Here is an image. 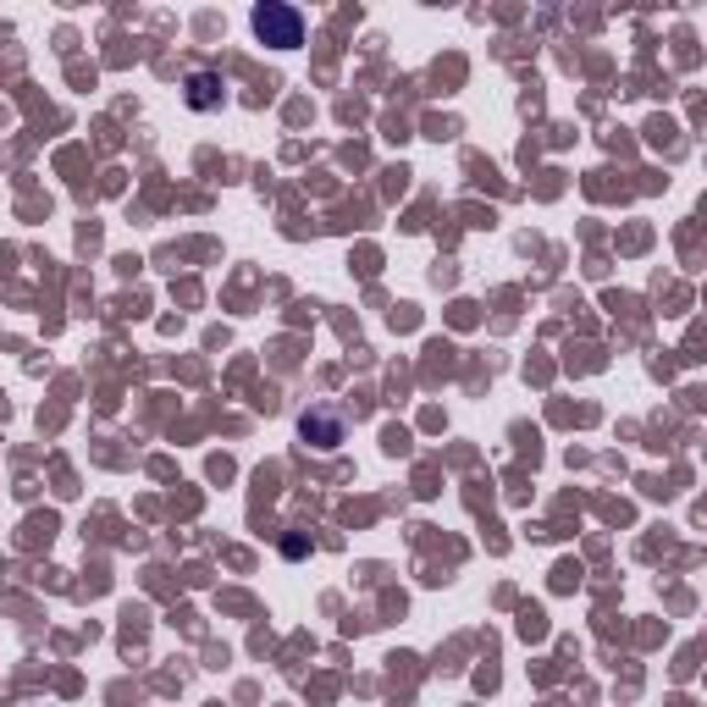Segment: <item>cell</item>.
<instances>
[{
	"instance_id": "obj_2",
	"label": "cell",
	"mask_w": 707,
	"mask_h": 707,
	"mask_svg": "<svg viewBox=\"0 0 707 707\" xmlns=\"http://www.w3.org/2000/svg\"><path fill=\"white\" fill-rule=\"evenodd\" d=\"M298 437L309 448H337L342 443V415L337 410H304L298 415Z\"/></svg>"
},
{
	"instance_id": "obj_1",
	"label": "cell",
	"mask_w": 707,
	"mask_h": 707,
	"mask_svg": "<svg viewBox=\"0 0 707 707\" xmlns=\"http://www.w3.org/2000/svg\"><path fill=\"white\" fill-rule=\"evenodd\" d=\"M249 23H254V34H260L265 45H276V51L304 45V12H298V7H282V0H260Z\"/></svg>"
},
{
	"instance_id": "obj_3",
	"label": "cell",
	"mask_w": 707,
	"mask_h": 707,
	"mask_svg": "<svg viewBox=\"0 0 707 707\" xmlns=\"http://www.w3.org/2000/svg\"><path fill=\"white\" fill-rule=\"evenodd\" d=\"M188 106L194 111H216L221 106V78L216 73H188Z\"/></svg>"
}]
</instances>
